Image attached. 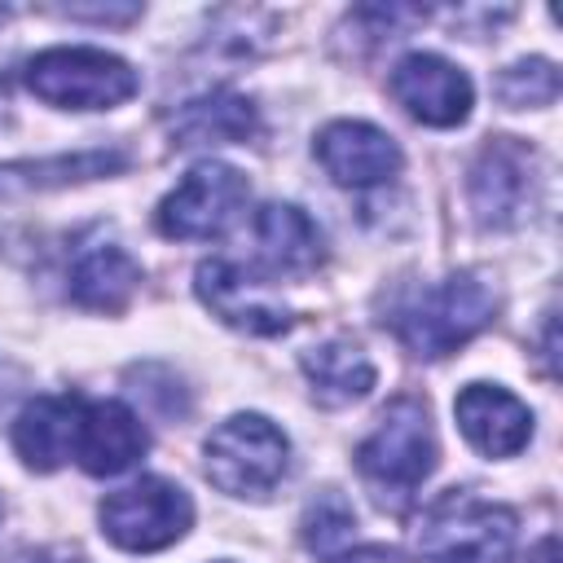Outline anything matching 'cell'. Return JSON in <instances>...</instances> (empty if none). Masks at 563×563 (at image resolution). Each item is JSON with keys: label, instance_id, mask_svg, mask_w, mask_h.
Returning a JSON list of instances; mask_svg holds the SVG:
<instances>
[{"label": "cell", "instance_id": "obj_1", "mask_svg": "<svg viewBox=\"0 0 563 563\" xmlns=\"http://www.w3.org/2000/svg\"><path fill=\"white\" fill-rule=\"evenodd\" d=\"M493 317H497V290L475 268H462L396 303L391 330L413 356L440 361L462 343H471L479 330H488Z\"/></svg>", "mask_w": 563, "mask_h": 563}, {"label": "cell", "instance_id": "obj_2", "mask_svg": "<svg viewBox=\"0 0 563 563\" xmlns=\"http://www.w3.org/2000/svg\"><path fill=\"white\" fill-rule=\"evenodd\" d=\"M519 515L501 501H488L471 488L435 493L418 523L413 545L422 563H506L515 550Z\"/></svg>", "mask_w": 563, "mask_h": 563}, {"label": "cell", "instance_id": "obj_3", "mask_svg": "<svg viewBox=\"0 0 563 563\" xmlns=\"http://www.w3.org/2000/svg\"><path fill=\"white\" fill-rule=\"evenodd\" d=\"M435 453L440 449H435V427H431L427 400L396 396L378 413L374 431L356 444V471L378 493V501L400 506L435 471Z\"/></svg>", "mask_w": 563, "mask_h": 563}, {"label": "cell", "instance_id": "obj_4", "mask_svg": "<svg viewBox=\"0 0 563 563\" xmlns=\"http://www.w3.org/2000/svg\"><path fill=\"white\" fill-rule=\"evenodd\" d=\"M202 471L229 497H268L290 471V440L264 413H233L207 435Z\"/></svg>", "mask_w": 563, "mask_h": 563}, {"label": "cell", "instance_id": "obj_5", "mask_svg": "<svg viewBox=\"0 0 563 563\" xmlns=\"http://www.w3.org/2000/svg\"><path fill=\"white\" fill-rule=\"evenodd\" d=\"M22 79L40 101L57 110H110L141 88L136 70L123 57L88 44H57L35 53Z\"/></svg>", "mask_w": 563, "mask_h": 563}, {"label": "cell", "instance_id": "obj_6", "mask_svg": "<svg viewBox=\"0 0 563 563\" xmlns=\"http://www.w3.org/2000/svg\"><path fill=\"white\" fill-rule=\"evenodd\" d=\"M101 532L132 554H154L167 550L172 541H180L194 523V501L180 484L163 479V475H141L114 493L101 497L97 506Z\"/></svg>", "mask_w": 563, "mask_h": 563}, {"label": "cell", "instance_id": "obj_7", "mask_svg": "<svg viewBox=\"0 0 563 563\" xmlns=\"http://www.w3.org/2000/svg\"><path fill=\"white\" fill-rule=\"evenodd\" d=\"M537 189H541V172H537V150L528 141L488 136L479 145L466 176V198L479 229L506 233L523 224V216H532L537 207Z\"/></svg>", "mask_w": 563, "mask_h": 563}, {"label": "cell", "instance_id": "obj_8", "mask_svg": "<svg viewBox=\"0 0 563 563\" xmlns=\"http://www.w3.org/2000/svg\"><path fill=\"white\" fill-rule=\"evenodd\" d=\"M246 198H251V185H246V176L238 167L198 163L158 202L154 220H158V233L172 238V242H211L238 220Z\"/></svg>", "mask_w": 563, "mask_h": 563}, {"label": "cell", "instance_id": "obj_9", "mask_svg": "<svg viewBox=\"0 0 563 563\" xmlns=\"http://www.w3.org/2000/svg\"><path fill=\"white\" fill-rule=\"evenodd\" d=\"M387 92L409 119L427 128H457L475 106L471 75L440 53H405L387 75Z\"/></svg>", "mask_w": 563, "mask_h": 563}, {"label": "cell", "instance_id": "obj_10", "mask_svg": "<svg viewBox=\"0 0 563 563\" xmlns=\"http://www.w3.org/2000/svg\"><path fill=\"white\" fill-rule=\"evenodd\" d=\"M194 290L211 308V317H220L224 325H233L242 334L273 339V334L290 330V308L277 303L264 290V282H255L238 260H224V255L202 260L194 268Z\"/></svg>", "mask_w": 563, "mask_h": 563}, {"label": "cell", "instance_id": "obj_11", "mask_svg": "<svg viewBox=\"0 0 563 563\" xmlns=\"http://www.w3.org/2000/svg\"><path fill=\"white\" fill-rule=\"evenodd\" d=\"M312 154L317 163L325 167V176L334 185H347V189H369V185H387L396 172H400V145L365 123V119H334L317 132L312 141Z\"/></svg>", "mask_w": 563, "mask_h": 563}, {"label": "cell", "instance_id": "obj_12", "mask_svg": "<svg viewBox=\"0 0 563 563\" xmlns=\"http://www.w3.org/2000/svg\"><path fill=\"white\" fill-rule=\"evenodd\" d=\"M453 418L484 457H515L532 440V409L497 383H466L453 400Z\"/></svg>", "mask_w": 563, "mask_h": 563}, {"label": "cell", "instance_id": "obj_13", "mask_svg": "<svg viewBox=\"0 0 563 563\" xmlns=\"http://www.w3.org/2000/svg\"><path fill=\"white\" fill-rule=\"evenodd\" d=\"M145 449H150V431L123 400H84L75 462L88 475H123L145 457Z\"/></svg>", "mask_w": 563, "mask_h": 563}, {"label": "cell", "instance_id": "obj_14", "mask_svg": "<svg viewBox=\"0 0 563 563\" xmlns=\"http://www.w3.org/2000/svg\"><path fill=\"white\" fill-rule=\"evenodd\" d=\"M79 413H84V396L66 391V396H35L31 405H22V413L13 418V449L31 471H57L62 462L75 457V435H79Z\"/></svg>", "mask_w": 563, "mask_h": 563}, {"label": "cell", "instance_id": "obj_15", "mask_svg": "<svg viewBox=\"0 0 563 563\" xmlns=\"http://www.w3.org/2000/svg\"><path fill=\"white\" fill-rule=\"evenodd\" d=\"M167 132L176 145H238L260 132L255 101L233 88H211L180 101L167 114Z\"/></svg>", "mask_w": 563, "mask_h": 563}, {"label": "cell", "instance_id": "obj_16", "mask_svg": "<svg viewBox=\"0 0 563 563\" xmlns=\"http://www.w3.org/2000/svg\"><path fill=\"white\" fill-rule=\"evenodd\" d=\"M255 260L268 273H312L325 260V238L312 216L295 202H264L255 211Z\"/></svg>", "mask_w": 563, "mask_h": 563}, {"label": "cell", "instance_id": "obj_17", "mask_svg": "<svg viewBox=\"0 0 563 563\" xmlns=\"http://www.w3.org/2000/svg\"><path fill=\"white\" fill-rule=\"evenodd\" d=\"M136 286H141V264L114 242L79 251V260L70 264V277H66L70 303H79L88 312H123L128 299L136 295Z\"/></svg>", "mask_w": 563, "mask_h": 563}, {"label": "cell", "instance_id": "obj_18", "mask_svg": "<svg viewBox=\"0 0 563 563\" xmlns=\"http://www.w3.org/2000/svg\"><path fill=\"white\" fill-rule=\"evenodd\" d=\"M299 369L312 387V400L325 405V409H339V405H352L361 396H369L374 387V361L365 356V347L347 334H334L317 347H308L299 356Z\"/></svg>", "mask_w": 563, "mask_h": 563}, {"label": "cell", "instance_id": "obj_19", "mask_svg": "<svg viewBox=\"0 0 563 563\" xmlns=\"http://www.w3.org/2000/svg\"><path fill=\"white\" fill-rule=\"evenodd\" d=\"M123 167H128L123 150H79V154H57V158H40V163H4L0 167V198L31 194V189H57V185L110 176Z\"/></svg>", "mask_w": 563, "mask_h": 563}, {"label": "cell", "instance_id": "obj_20", "mask_svg": "<svg viewBox=\"0 0 563 563\" xmlns=\"http://www.w3.org/2000/svg\"><path fill=\"white\" fill-rule=\"evenodd\" d=\"M303 545L321 559H334L347 541H352V528H356V510L347 506V497L339 488H321L308 510H303Z\"/></svg>", "mask_w": 563, "mask_h": 563}, {"label": "cell", "instance_id": "obj_21", "mask_svg": "<svg viewBox=\"0 0 563 563\" xmlns=\"http://www.w3.org/2000/svg\"><path fill=\"white\" fill-rule=\"evenodd\" d=\"M497 97L510 110H537L559 97V66L545 57H523L497 75Z\"/></svg>", "mask_w": 563, "mask_h": 563}, {"label": "cell", "instance_id": "obj_22", "mask_svg": "<svg viewBox=\"0 0 563 563\" xmlns=\"http://www.w3.org/2000/svg\"><path fill=\"white\" fill-rule=\"evenodd\" d=\"M334 563H409V559L400 550H391V545H356V550L339 554Z\"/></svg>", "mask_w": 563, "mask_h": 563}, {"label": "cell", "instance_id": "obj_23", "mask_svg": "<svg viewBox=\"0 0 563 563\" xmlns=\"http://www.w3.org/2000/svg\"><path fill=\"white\" fill-rule=\"evenodd\" d=\"M31 563H88L79 550H70V545H48V550H40Z\"/></svg>", "mask_w": 563, "mask_h": 563}, {"label": "cell", "instance_id": "obj_24", "mask_svg": "<svg viewBox=\"0 0 563 563\" xmlns=\"http://www.w3.org/2000/svg\"><path fill=\"white\" fill-rule=\"evenodd\" d=\"M0 515H4V506H0Z\"/></svg>", "mask_w": 563, "mask_h": 563}]
</instances>
